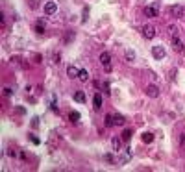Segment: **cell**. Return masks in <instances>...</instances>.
Returning a JSON list of instances; mask_svg holds the SVG:
<instances>
[{
	"instance_id": "cell-26",
	"label": "cell",
	"mask_w": 185,
	"mask_h": 172,
	"mask_svg": "<svg viewBox=\"0 0 185 172\" xmlns=\"http://www.w3.org/2000/svg\"><path fill=\"white\" fill-rule=\"evenodd\" d=\"M32 126H33V128H37V126H39V118H37V117H33V118H32Z\"/></svg>"
},
{
	"instance_id": "cell-8",
	"label": "cell",
	"mask_w": 185,
	"mask_h": 172,
	"mask_svg": "<svg viewBox=\"0 0 185 172\" xmlns=\"http://www.w3.org/2000/svg\"><path fill=\"white\" fill-rule=\"evenodd\" d=\"M72 98H74V102H78V104H85V100H87V96H85L83 91H76Z\"/></svg>"
},
{
	"instance_id": "cell-14",
	"label": "cell",
	"mask_w": 185,
	"mask_h": 172,
	"mask_svg": "<svg viewBox=\"0 0 185 172\" xmlns=\"http://www.w3.org/2000/svg\"><path fill=\"white\" fill-rule=\"evenodd\" d=\"M78 80H80V82H87V80H89V72H87L85 68H83V70H80V74H78Z\"/></svg>"
},
{
	"instance_id": "cell-20",
	"label": "cell",
	"mask_w": 185,
	"mask_h": 172,
	"mask_svg": "<svg viewBox=\"0 0 185 172\" xmlns=\"http://www.w3.org/2000/svg\"><path fill=\"white\" fill-rule=\"evenodd\" d=\"M115 124V118H113V115H106V126L107 128H111Z\"/></svg>"
},
{
	"instance_id": "cell-1",
	"label": "cell",
	"mask_w": 185,
	"mask_h": 172,
	"mask_svg": "<svg viewBox=\"0 0 185 172\" xmlns=\"http://www.w3.org/2000/svg\"><path fill=\"white\" fill-rule=\"evenodd\" d=\"M100 63L104 65L106 72H111V54L109 52H102L100 54Z\"/></svg>"
},
{
	"instance_id": "cell-24",
	"label": "cell",
	"mask_w": 185,
	"mask_h": 172,
	"mask_svg": "<svg viewBox=\"0 0 185 172\" xmlns=\"http://www.w3.org/2000/svg\"><path fill=\"white\" fill-rule=\"evenodd\" d=\"M169 32L172 33V37H174V35H178V28H176V26H169Z\"/></svg>"
},
{
	"instance_id": "cell-10",
	"label": "cell",
	"mask_w": 185,
	"mask_h": 172,
	"mask_svg": "<svg viewBox=\"0 0 185 172\" xmlns=\"http://www.w3.org/2000/svg\"><path fill=\"white\" fill-rule=\"evenodd\" d=\"M145 15H146L148 19H155V17H157V9H155L154 6H146V8H145Z\"/></svg>"
},
{
	"instance_id": "cell-6",
	"label": "cell",
	"mask_w": 185,
	"mask_h": 172,
	"mask_svg": "<svg viewBox=\"0 0 185 172\" xmlns=\"http://www.w3.org/2000/svg\"><path fill=\"white\" fill-rule=\"evenodd\" d=\"M143 35H145V39H154L155 37V28L152 26V24H146V26L143 28Z\"/></svg>"
},
{
	"instance_id": "cell-19",
	"label": "cell",
	"mask_w": 185,
	"mask_h": 172,
	"mask_svg": "<svg viewBox=\"0 0 185 172\" xmlns=\"http://www.w3.org/2000/svg\"><path fill=\"white\" fill-rule=\"evenodd\" d=\"M124 58H126L128 61H135V52H133V50H126V52H124Z\"/></svg>"
},
{
	"instance_id": "cell-29",
	"label": "cell",
	"mask_w": 185,
	"mask_h": 172,
	"mask_svg": "<svg viewBox=\"0 0 185 172\" xmlns=\"http://www.w3.org/2000/svg\"><path fill=\"white\" fill-rule=\"evenodd\" d=\"M59 58H61L59 54H54V63H59Z\"/></svg>"
},
{
	"instance_id": "cell-21",
	"label": "cell",
	"mask_w": 185,
	"mask_h": 172,
	"mask_svg": "<svg viewBox=\"0 0 185 172\" xmlns=\"http://www.w3.org/2000/svg\"><path fill=\"white\" fill-rule=\"evenodd\" d=\"M50 109H52L56 115L59 113V107H58V104H56V98H52V102H50Z\"/></svg>"
},
{
	"instance_id": "cell-13",
	"label": "cell",
	"mask_w": 185,
	"mask_h": 172,
	"mask_svg": "<svg viewBox=\"0 0 185 172\" xmlns=\"http://www.w3.org/2000/svg\"><path fill=\"white\" fill-rule=\"evenodd\" d=\"M68 120L76 124V122L80 120V113H78V111H71V113H68Z\"/></svg>"
},
{
	"instance_id": "cell-7",
	"label": "cell",
	"mask_w": 185,
	"mask_h": 172,
	"mask_svg": "<svg viewBox=\"0 0 185 172\" xmlns=\"http://www.w3.org/2000/svg\"><path fill=\"white\" fill-rule=\"evenodd\" d=\"M170 15L172 17H176V19H180V17H183V6H180V4H176V6H170Z\"/></svg>"
},
{
	"instance_id": "cell-28",
	"label": "cell",
	"mask_w": 185,
	"mask_h": 172,
	"mask_svg": "<svg viewBox=\"0 0 185 172\" xmlns=\"http://www.w3.org/2000/svg\"><path fill=\"white\" fill-rule=\"evenodd\" d=\"M30 8H32V9L37 8V0H30Z\"/></svg>"
},
{
	"instance_id": "cell-4",
	"label": "cell",
	"mask_w": 185,
	"mask_h": 172,
	"mask_svg": "<svg viewBox=\"0 0 185 172\" xmlns=\"http://www.w3.org/2000/svg\"><path fill=\"white\" fill-rule=\"evenodd\" d=\"M172 48H174L176 52H185V44H183V41H181L178 35L172 37Z\"/></svg>"
},
{
	"instance_id": "cell-27",
	"label": "cell",
	"mask_w": 185,
	"mask_h": 172,
	"mask_svg": "<svg viewBox=\"0 0 185 172\" xmlns=\"http://www.w3.org/2000/svg\"><path fill=\"white\" fill-rule=\"evenodd\" d=\"M4 94H6V96H9V94H13V91H11L9 87H4Z\"/></svg>"
},
{
	"instance_id": "cell-12",
	"label": "cell",
	"mask_w": 185,
	"mask_h": 172,
	"mask_svg": "<svg viewBox=\"0 0 185 172\" xmlns=\"http://www.w3.org/2000/svg\"><path fill=\"white\" fill-rule=\"evenodd\" d=\"M141 139H143V142H146V144H150V142L154 141V133H150V132H145V133L141 135Z\"/></svg>"
},
{
	"instance_id": "cell-11",
	"label": "cell",
	"mask_w": 185,
	"mask_h": 172,
	"mask_svg": "<svg viewBox=\"0 0 185 172\" xmlns=\"http://www.w3.org/2000/svg\"><path fill=\"white\" fill-rule=\"evenodd\" d=\"M92 104H95V109H100V107H102V96H100V93L95 94V98H92Z\"/></svg>"
},
{
	"instance_id": "cell-30",
	"label": "cell",
	"mask_w": 185,
	"mask_h": 172,
	"mask_svg": "<svg viewBox=\"0 0 185 172\" xmlns=\"http://www.w3.org/2000/svg\"><path fill=\"white\" fill-rule=\"evenodd\" d=\"M15 111H17V113H19V115H22V113H24V107H17V109H15Z\"/></svg>"
},
{
	"instance_id": "cell-25",
	"label": "cell",
	"mask_w": 185,
	"mask_h": 172,
	"mask_svg": "<svg viewBox=\"0 0 185 172\" xmlns=\"http://www.w3.org/2000/svg\"><path fill=\"white\" fill-rule=\"evenodd\" d=\"M87 15H89V8H85V9H83V17H82V20H83V22H85V20L89 19Z\"/></svg>"
},
{
	"instance_id": "cell-9",
	"label": "cell",
	"mask_w": 185,
	"mask_h": 172,
	"mask_svg": "<svg viewBox=\"0 0 185 172\" xmlns=\"http://www.w3.org/2000/svg\"><path fill=\"white\" fill-rule=\"evenodd\" d=\"M78 74H80V68H76L74 65H68V68H67V76H68V78H78Z\"/></svg>"
},
{
	"instance_id": "cell-17",
	"label": "cell",
	"mask_w": 185,
	"mask_h": 172,
	"mask_svg": "<svg viewBox=\"0 0 185 172\" xmlns=\"http://www.w3.org/2000/svg\"><path fill=\"white\" fill-rule=\"evenodd\" d=\"M120 141H122V139H117V137H113V139H111V146H113V150H119V148H120Z\"/></svg>"
},
{
	"instance_id": "cell-16",
	"label": "cell",
	"mask_w": 185,
	"mask_h": 172,
	"mask_svg": "<svg viewBox=\"0 0 185 172\" xmlns=\"http://www.w3.org/2000/svg\"><path fill=\"white\" fill-rule=\"evenodd\" d=\"M120 139H122L124 142H128V141L131 139V130H124V132H122V135H120Z\"/></svg>"
},
{
	"instance_id": "cell-5",
	"label": "cell",
	"mask_w": 185,
	"mask_h": 172,
	"mask_svg": "<svg viewBox=\"0 0 185 172\" xmlns=\"http://www.w3.org/2000/svg\"><path fill=\"white\" fill-rule=\"evenodd\" d=\"M145 93H146V96H150V98H157V96H159V87L154 85V83H150V85H146Z\"/></svg>"
},
{
	"instance_id": "cell-22",
	"label": "cell",
	"mask_w": 185,
	"mask_h": 172,
	"mask_svg": "<svg viewBox=\"0 0 185 172\" xmlns=\"http://www.w3.org/2000/svg\"><path fill=\"white\" fill-rule=\"evenodd\" d=\"M72 39H74V32H67V33H65V41H67V43L72 41Z\"/></svg>"
},
{
	"instance_id": "cell-18",
	"label": "cell",
	"mask_w": 185,
	"mask_h": 172,
	"mask_svg": "<svg viewBox=\"0 0 185 172\" xmlns=\"http://www.w3.org/2000/svg\"><path fill=\"white\" fill-rule=\"evenodd\" d=\"M35 33H37V35H43V33H44V24H43V22H37V24H35Z\"/></svg>"
},
{
	"instance_id": "cell-2",
	"label": "cell",
	"mask_w": 185,
	"mask_h": 172,
	"mask_svg": "<svg viewBox=\"0 0 185 172\" xmlns=\"http://www.w3.org/2000/svg\"><path fill=\"white\" fill-rule=\"evenodd\" d=\"M165 48L161 46V44H155V46H152V56L155 58V59H163L165 58Z\"/></svg>"
},
{
	"instance_id": "cell-3",
	"label": "cell",
	"mask_w": 185,
	"mask_h": 172,
	"mask_svg": "<svg viewBox=\"0 0 185 172\" xmlns=\"http://www.w3.org/2000/svg\"><path fill=\"white\" fill-rule=\"evenodd\" d=\"M43 11H44V15H54V13L58 11V4L54 2V0H50V2H46V4H44Z\"/></svg>"
},
{
	"instance_id": "cell-15",
	"label": "cell",
	"mask_w": 185,
	"mask_h": 172,
	"mask_svg": "<svg viewBox=\"0 0 185 172\" xmlns=\"http://www.w3.org/2000/svg\"><path fill=\"white\" fill-rule=\"evenodd\" d=\"M113 118H115V124H117V126H124V122H126V118H124L122 115H115Z\"/></svg>"
},
{
	"instance_id": "cell-31",
	"label": "cell",
	"mask_w": 185,
	"mask_h": 172,
	"mask_svg": "<svg viewBox=\"0 0 185 172\" xmlns=\"http://www.w3.org/2000/svg\"><path fill=\"white\" fill-rule=\"evenodd\" d=\"M32 142H33V144H39V139H37V137H33V135H32Z\"/></svg>"
},
{
	"instance_id": "cell-23",
	"label": "cell",
	"mask_w": 185,
	"mask_h": 172,
	"mask_svg": "<svg viewBox=\"0 0 185 172\" xmlns=\"http://www.w3.org/2000/svg\"><path fill=\"white\" fill-rule=\"evenodd\" d=\"M180 146L185 150V133H180Z\"/></svg>"
}]
</instances>
